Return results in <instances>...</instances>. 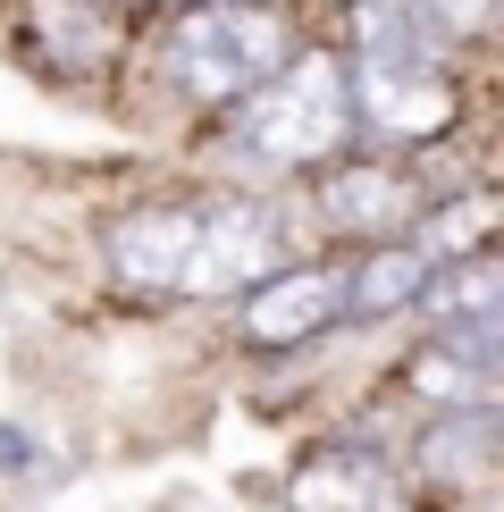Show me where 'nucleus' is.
Masks as SVG:
<instances>
[{"label":"nucleus","instance_id":"f257e3e1","mask_svg":"<svg viewBox=\"0 0 504 512\" xmlns=\"http://www.w3.org/2000/svg\"><path fill=\"white\" fill-rule=\"evenodd\" d=\"M294 59V26L278 0H185L160 42V68L194 101H244L261 76Z\"/></svg>","mask_w":504,"mask_h":512},{"label":"nucleus","instance_id":"f03ea898","mask_svg":"<svg viewBox=\"0 0 504 512\" xmlns=\"http://www.w3.org/2000/svg\"><path fill=\"white\" fill-rule=\"evenodd\" d=\"M227 135L244 143L261 168H320L336 143L353 135V101H345V59L328 51H294L278 76H261L244 101H227Z\"/></svg>","mask_w":504,"mask_h":512},{"label":"nucleus","instance_id":"7ed1b4c3","mask_svg":"<svg viewBox=\"0 0 504 512\" xmlns=\"http://www.w3.org/2000/svg\"><path fill=\"white\" fill-rule=\"evenodd\" d=\"M345 101H353V126L395 143H437L454 126V84L437 76V59H353Z\"/></svg>","mask_w":504,"mask_h":512},{"label":"nucleus","instance_id":"20e7f679","mask_svg":"<svg viewBox=\"0 0 504 512\" xmlns=\"http://www.w3.org/2000/svg\"><path fill=\"white\" fill-rule=\"evenodd\" d=\"M236 328H244V345H261V353H286V345H311V336L345 328V261L269 269L261 286L244 294Z\"/></svg>","mask_w":504,"mask_h":512},{"label":"nucleus","instance_id":"39448f33","mask_svg":"<svg viewBox=\"0 0 504 512\" xmlns=\"http://www.w3.org/2000/svg\"><path fill=\"white\" fill-rule=\"evenodd\" d=\"M278 269V219L261 202H202V227H194V261H185V286L194 303L210 294H244Z\"/></svg>","mask_w":504,"mask_h":512},{"label":"nucleus","instance_id":"423d86ee","mask_svg":"<svg viewBox=\"0 0 504 512\" xmlns=\"http://www.w3.org/2000/svg\"><path fill=\"white\" fill-rule=\"evenodd\" d=\"M194 227H202V202H135L101 227V261L143 294H177L185 261H194Z\"/></svg>","mask_w":504,"mask_h":512},{"label":"nucleus","instance_id":"0eeeda50","mask_svg":"<svg viewBox=\"0 0 504 512\" xmlns=\"http://www.w3.org/2000/svg\"><path fill=\"white\" fill-rule=\"evenodd\" d=\"M320 210H328V227H345V236H362V244H395L420 210H429V194H420L395 160H353V168H336L320 185Z\"/></svg>","mask_w":504,"mask_h":512},{"label":"nucleus","instance_id":"6e6552de","mask_svg":"<svg viewBox=\"0 0 504 512\" xmlns=\"http://www.w3.org/2000/svg\"><path fill=\"white\" fill-rule=\"evenodd\" d=\"M286 512H395V479L370 445H320L286 471Z\"/></svg>","mask_w":504,"mask_h":512},{"label":"nucleus","instance_id":"1a4fd4ad","mask_svg":"<svg viewBox=\"0 0 504 512\" xmlns=\"http://www.w3.org/2000/svg\"><path fill=\"white\" fill-rule=\"evenodd\" d=\"M420 311L437 319V336H446V328H488V319H504V269H496V252L437 261L429 286H420Z\"/></svg>","mask_w":504,"mask_h":512},{"label":"nucleus","instance_id":"9d476101","mask_svg":"<svg viewBox=\"0 0 504 512\" xmlns=\"http://www.w3.org/2000/svg\"><path fill=\"white\" fill-rule=\"evenodd\" d=\"M429 252L420 244H370V261H345V319H387L412 311L420 286H429Z\"/></svg>","mask_w":504,"mask_h":512},{"label":"nucleus","instance_id":"9b49d317","mask_svg":"<svg viewBox=\"0 0 504 512\" xmlns=\"http://www.w3.org/2000/svg\"><path fill=\"white\" fill-rule=\"evenodd\" d=\"M353 59H437V34L412 0H353Z\"/></svg>","mask_w":504,"mask_h":512},{"label":"nucleus","instance_id":"f8f14e48","mask_svg":"<svg viewBox=\"0 0 504 512\" xmlns=\"http://www.w3.org/2000/svg\"><path fill=\"white\" fill-rule=\"evenodd\" d=\"M496 454V412H437V429L420 437V471L429 479H479Z\"/></svg>","mask_w":504,"mask_h":512},{"label":"nucleus","instance_id":"ddd939ff","mask_svg":"<svg viewBox=\"0 0 504 512\" xmlns=\"http://www.w3.org/2000/svg\"><path fill=\"white\" fill-rule=\"evenodd\" d=\"M488 227H496V202L488 194H462V202H446L429 219V261H462V252H488Z\"/></svg>","mask_w":504,"mask_h":512},{"label":"nucleus","instance_id":"4468645a","mask_svg":"<svg viewBox=\"0 0 504 512\" xmlns=\"http://www.w3.org/2000/svg\"><path fill=\"white\" fill-rule=\"evenodd\" d=\"M412 9L429 17V34H437V42H446V34H479V26L496 17V0H412Z\"/></svg>","mask_w":504,"mask_h":512},{"label":"nucleus","instance_id":"2eb2a0df","mask_svg":"<svg viewBox=\"0 0 504 512\" xmlns=\"http://www.w3.org/2000/svg\"><path fill=\"white\" fill-rule=\"evenodd\" d=\"M26 454H34L26 437H17V429H0V471H17V462H26Z\"/></svg>","mask_w":504,"mask_h":512},{"label":"nucleus","instance_id":"dca6fc26","mask_svg":"<svg viewBox=\"0 0 504 512\" xmlns=\"http://www.w3.org/2000/svg\"><path fill=\"white\" fill-rule=\"evenodd\" d=\"M160 9H185V0H160Z\"/></svg>","mask_w":504,"mask_h":512}]
</instances>
